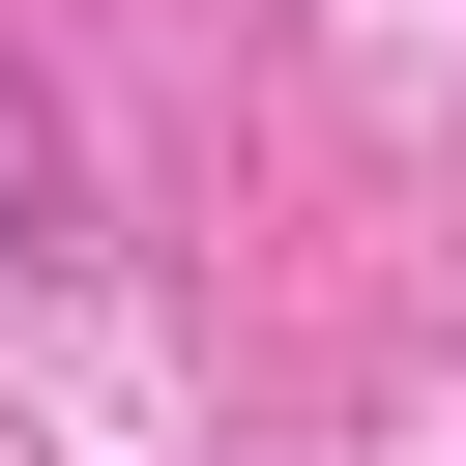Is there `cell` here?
I'll return each mask as SVG.
<instances>
[{
  "mask_svg": "<svg viewBox=\"0 0 466 466\" xmlns=\"http://www.w3.org/2000/svg\"><path fill=\"white\" fill-rule=\"evenodd\" d=\"M0 262H87V146H58L29 58H0Z\"/></svg>",
  "mask_w": 466,
  "mask_h": 466,
  "instance_id": "obj_1",
  "label": "cell"
}]
</instances>
